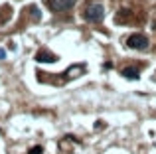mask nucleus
Here are the masks:
<instances>
[{
	"label": "nucleus",
	"mask_w": 156,
	"mask_h": 154,
	"mask_svg": "<svg viewBox=\"0 0 156 154\" xmlns=\"http://www.w3.org/2000/svg\"><path fill=\"white\" fill-rule=\"evenodd\" d=\"M85 20L87 22H101V20L105 18V8L101 6V4H89L87 8H85Z\"/></svg>",
	"instance_id": "obj_1"
},
{
	"label": "nucleus",
	"mask_w": 156,
	"mask_h": 154,
	"mask_svg": "<svg viewBox=\"0 0 156 154\" xmlns=\"http://www.w3.org/2000/svg\"><path fill=\"white\" fill-rule=\"evenodd\" d=\"M126 46L130 50H144V47H148V38L142 36V34H133L126 40Z\"/></svg>",
	"instance_id": "obj_2"
},
{
	"label": "nucleus",
	"mask_w": 156,
	"mask_h": 154,
	"mask_svg": "<svg viewBox=\"0 0 156 154\" xmlns=\"http://www.w3.org/2000/svg\"><path fill=\"white\" fill-rule=\"evenodd\" d=\"M46 2L53 12H63L75 6V0H46Z\"/></svg>",
	"instance_id": "obj_3"
},
{
	"label": "nucleus",
	"mask_w": 156,
	"mask_h": 154,
	"mask_svg": "<svg viewBox=\"0 0 156 154\" xmlns=\"http://www.w3.org/2000/svg\"><path fill=\"white\" fill-rule=\"evenodd\" d=\"M36 59H38L40 63H53V61H57V58L53 54H50V51H40V54L36 55Z\"/></svg>",
	"instance_id": "obj_4"
},
{
	"label": "nucleus",
	"mask_w": 156,
	"mask_h": 154,
	"mask_svg": "<svg viewBox=\"0 0 156 154\" xmlns=\"http://www.w3.org/2000/svg\"><path fill=\"white\" fill-rule=\"evenodd\" d=\"M121 73L129 79H138V71H134V67H125V69H121Z\"/></svg>",
	"instance_id": "obj_5"
},
{
	"label": "nucleus",
	"mask_w": 156,
	"mask_h": 154,
	"mask_svg": "<svg viewBox=\"0 0 156 154\" xmlns=\"http://www.w3.org/2000/svg\"><path fill=\"white\" fill-rule=\"evenodd\" d=\"M28 154H44V148L42 146H34V148L28 150Z\"/></svg>",
	"instance_id": "obj_6"
},
{
	"label": "nucleus",
	"mask_w": 156,
	"mask_h": 154,
	"mask_svg": "<svg viewBox=\"0 0 156 154\" xmlns=\"http://www.w3.org/2000/svg\"><path fill=\"white\" fill-rule=\"evenodd\" d=\"M30 12H32V16H34L36 20H40V18H42V14H40V10H38L36 6H32V8H30Z\"/></svg>",
	"instance_id": "obj_7"
},
{
	"label": "nucleus",
	"mask_w": 156,
	"mask_h": 154,
	"mask_svg": "<svg viewBox=\"0 0 156 154\" xmlns=\"http://www.w3.org/2000/svg\"><path fill=\"white\" fill-rule=\"evenodd\" d=\"M4 58H6V51H4V50H0V59H4Z\"/></svg>",
	"instance_id": "obj_8"
}]
</instances>
